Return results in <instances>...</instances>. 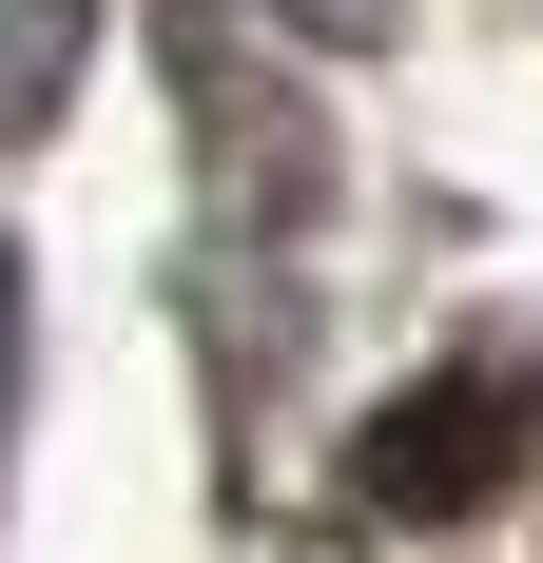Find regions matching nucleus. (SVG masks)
<instances>
[{"mask_svg": "<svg viewBox=\"0 0 543 563\" xmlns=\"http://www.w3.org/2000/svg\"><path fill=\"white\" fill-rule=\"evenodd\" d=\"M505 466H524V389H505V369H428L408 408H369L350 506H369V525H466Z\"/></svg>", "mask_w": 543, "mask_h": 563, "instance_id": "1", "label": "nucleus"}, {"mask_svg": "<svg viewBox=\"0 0 543 563\" xmlns=\"http://www.w3.org/2000/svg\"><path fill=\"white\" fill-rule=\"evenodd\" d=\"M78 40H98V0H0V136H40V117H58Z\"/></svg>", "mask_w": 543, "mask_h": 563, "instance_id": "2", "label": "nucleus"}, {"mask_svg": "<svg viewBox=\"0 0 543 563\" xmlns=\"http://www.w3.org/2000/svg\"><path fill=\"white\" fill-rule=\"evenodd\" d=\"M388 20H408V0H291V40H330V58H369Z\"/></svg>", "mask_w": 543, "mask_h": 563, "instance_id": "3", "label": "nucleus"}, {"mask_svg": "<svg viewBox=\"0 0 543 563\" xmlns=\"http://www.w3.org/2000/svg\"><path fill=\"white\" fill-rule=\"evenodd\" d=\"M0 448H20V233H0Z\"/></svg>", "mask_w": 543, "mask_h": 563, "instance_id": "4", "label": "nucleus"}, {"mask_svg": "<svg viewBox=\"0 0 543 563\" xmlns=\"http://www.w3.org/2000/svg\"><path fill=\"white\" fill-rule=\"evenodd\" d=\"M291 563H350V544H291Z\"/></svg>", "mask_w": 543, "mask_h": 563, "instance_id": "5", "label": "nucleus"}]
</instances>
